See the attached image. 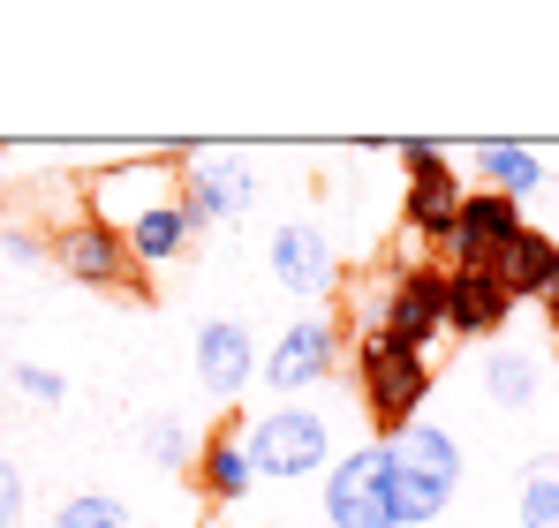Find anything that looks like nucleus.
Masks as SVG:
<instances>
[{
  "mask_svg": "<svg viewBox=\"0 0 559 528\" xmlns=\"http://www.w3.org/2000/svg\"><path fill=\"white\" fill-rule=\"evenodd\" d=\"M92 219H106L129 242V257H136L144 279L167 272L189 250V235H197V219H189V204H182L175 152L167 159H121V167L92 175Z\"/></svg>",
  "mask_w": 559,
  "mask_h": 528,
  "instance_id": "nucleus-1",
  "label": "nucleus"
},
{
  "mask_svg": "<svg viewBox=\"0 0 559 528\" xmlns=\"http://www.w3.org/2000/svg\"><path fill=\"white\" fill-rule=\"evenodd\" d=\"M439 370H431V348H408L393 333H364L356 340V393L371 408L378 439H401L408 423H424V400H431Z\"/></svg>",
  "mask_w": 559,
  "mask_h": 528,
  "instance_id": "nucleus-2",
  "label": "nucleus"
},
{
  "mask_svg": "<svg viewBox=\"0 0 559 528\" xmlns=\"http://www.w3.org/2000/svg\"><path fill=\"white\" fill-rule=\"evenodd\" d=\"M393 445V514L401 528H431L447 506H454V491H462V445L454 431H439V423H408Z\"/></svg>",
  "mask_w": 559,
  "mask_h": 528,
  "instance_id": "nucleus-3",
  "label": "nucleus"
},
{
  "mask_svg": "<svg viewBox=\"0 0 559 528\" xmlns=\"http://www.w3.org/2000/svg\"><path fill=\"white\" fill-rule=\"evenodd\" d=\"M250 460L258 476L273 483H302V476H325L341 453H333V416H318L310 400H280L250 423Z\"/></svg>",
  "mask_w": 559,
  "mask_h": 528,
  "instance_id": "nucleus-4",
  "label": "nucleus"
},
{
  "mask_svg": "<svg viewBox=\"0 0 559 528\" xmlns=\"http://www.w3.org/2000/svg\"><path fill=\"white\" fill-rule=\"evenodd\" d=\"M364 302H371V333H393L408 348H431L447 333V264H431V257L393 264Z\"/></svg>",
  "mask_w": 559,
  "mask_h": 528,
  "instance_id": "nucleus-5",
  "label": "nucleus"
},
{
  "mask_svg": "<svg viewBox=\"0 0 559 528\" xmlns=\"http://www.w3.org/2000/svg\"><path fill=\"white\" fill-rule=\"evenodd\" d=\"M318 506H325V528H401V514H393V445L371 439L356 453H341L325 468Z\"/></svg>",
  "mask_w": 559,
  "mask_h": 528,
  "instance_id": "nucleus-6",
  "label": "nucleus"
},
{
  "mask_svg": "<svg viewBox=\"0 0 559 528\" xmlns=\"http://www.w3.org/2000/svg\"><path fill=\"white\" fill-rule=\"evenodd\" d=\"M401 159V227L416 235V242H431V250H447L454 242V219H462V175H454V159L439 152V144H401L393 152Z\"/></svg>",
  "mask_w": 559,
  "mask_h": 528,
  "instance_id": "nucleus-7",
  "label": "nucleus"
},
{
  "mask_svg": "<svg viewBox=\"0 0 559 528\" xmlns=\"http://www.w3.org/2000/svg\"><path fill=\"white\" fill-rule=\"evenodd\" d=\"M53 264L76 287H98V295H144V272L129 257V242L106 219H92V212H76L69 227H53Z\"/></svg>",
  "mask_w": 559,
  "mask_h": 528,
  "instance_id": "nucleus-8",
  "label": "nucleus"
},
{
  "mask_svg": "<svg viewBox=\"0 0 559 528\" xmlns=\"http://www.w3.org/2000/svg\"><path fill=\"white\" fill-rule=\"evenodd\" d=\"M175 175H182V204L197 227H227L258 204V175L235 152H175Z\"/></svg>",
  "mask_w": 559,
  "mask_h": 528,
  "instance_id": "nucleus-9",
  "label": "nucleus"
},
{
  "mask_svg": "<svg viewBox=\"0 0 559 528\" xmlns=\"http://www.w3.org/2000/svg\"><path fill=\"white\" fill-rule=\"evenodd\" d=\"M265 272H273L280 295H295V302H325L341 287V264H333V242H325L318 219H280L273 242H265Z\"/></svg>",
  "mask_w": 559,
  "mask_h": 528,
  "instance_id": "nucleus-10",
  "label": "nucleus"
},
{
  "mask_svg": "<svg viewBox=\"0 0 559 528\" xmlns=\"http://www.w3.org/2000/svg\"><path fill=\"white\" fill-rule=\"evenodd\" d=\"M341 370V333H333V317H295L287 333H280L273 348H265V385H273L280 400H302L310 385H325Z\"/></svg>",
  "mask_w": 559,
  "mask_h": 528,
  "instance_id": "nucleus-11",
  "label": "nucleus"
},
{
  "mask_svg": "<svg viewBox=\"0 0 559 528\" xmlns=\"http://www.w3.org/2000/svg\"><path fill=\"white\" fill-rule=\"evenodd\" d=\"M189 355H197V385L212 393V400H242V385L265 370V355H258V340H250V325L242 317H204L197 325V340H189Z\"/></svg>",
  "mask_w": 559,
  "mask_h": 528,
  "instance_id": "nucleus-12",
  "label": "nucleus"
},
{
  "mask_svg": "<svg viewBox=\"0 0 559 528\" xmlns=\"http://www.w3.org/2000/svg\"><path fill=\"white\" fill-rule=\"evenodd\" d=\"M522 204L499 196V189H468L462 196V219H454V242H447V272H484L514 235H522Z\"/></svg>",
  "mask_w": 559,
  "mask_h": 528,
  "instance_id": "nucleus-13",
  "label": "nucleus"
},
{
  "mask_svg": "<svg viewBox=\"0 0 559 528\" xmlns=\"http://www.w3.org/2000/svg\"><path fill=\"white\" fill-rule=\"evenodd\" d=\"M197 491H204V506H242L250 491H258V460H250V431L242 423H212V439L197 453Z\"/></svg>",
  "mask_w": 559,
  "mask_h": 528,
  "instance_id": "nucleus-14",
  "label": "nucleus"
},
{
  "mask_svg": "<svg viewBox=\"0 0 559 528\" xmlns=\"http://www.w3.org/2000/svg\"><path fill=\"white\" fill-rule=\"evenodd\" d=\"M514 310H522V302H514L491 272H447V333H454V340H468V348H476V340H499Z\"/></svg>",
  "mask_w": 559,
  "mask_h": 528,
  "instance_id": "nucleus-15",
  "label": "nucleus"
},
{
  "mask_svg": "<svg viewBox=\"0 0 559 528\" xmlns=\"http://www.w3.org/2000/svg\"><path fill=\"white\" fill-rule=\"evenodd\" d=\"M484 272H491V279H499L514 302H545V295L559 287V235H545V227H522V235H514L499 257L484 264Z\"/></svg>",
  "mask_w": 559,
  "mask_h": 528,
  "instance_id": "nucleus-16",
  "label": "nucleus"
},
{
  "mask_svg": "<svg viewBox=\"0 0 559 528\" xmlns=\"http://www.w3.org/2000/svg\"><path fill=\"white\" fill-rule=\"evenodd\" d=\"M484 400L499 408V416H522V408H537L545 400V355L522 348V340H499V348L484 355Z\"/></svg>",
  "mask_w": 559,
  "mask_h": 528,
  "instance_id": "nucleus-17",
  "label": "nucleus"
},
{
  "mask_svg": "<svg viewBox=\"0 0 559 528\" xmlns=\"http://www.w3.org/2000/svg\"><path fill=\"white\" fill-rule=\"evenodd\" d=\"M552 181V167L530 152V144H476V189H499V196H537Z\"/></svg>",
  "mask_w": 559,
  "mask_h": 528,
  "instance_id": "nucleus-18",
  "label": "nucleus"
},
{
  "mask_svg": "<svg viewBox=\"0 0 559 528\" xmlns=\"http://www.w3.org/2000/svg\"><path fill=\"white\" fill-rule=\"evenodd\" d=\"M514 528H559V453L522 468V483H514Z\"/></svg>",
  "mask_w": 559,
  "mask_h": 528,
  "instance_id": "nucleus-19",
  "label": "nucleus"
},
{
  "mask_svg": "<svg viewBox=\"0 0 559 528\" xmlns=\"http://www.w3.org/2000/svg\"><path fill=\"white\" fill-rule=\"evenodd\" d=\"M197 453H204V445L189 439L182 408H152V416H144V460H152V468H197Z\"/></svg>",
  "mask_w": 559,
  "mask_h": 528,
  "instance_id": "nucleus-20",
  "label": "nucleus"
},
{
  "mask_svg": "<svg viewBox=\"0 0 559 528\" xmlns=\"http://www.w3.org/2000/svg\"><path fill=\"white\" fill-rule=\"evenodd\" d=\"M46 528H136V514H129L114 491H76V499L53 506V521H46Z\"/></svg>",
  "mask_w": 559,
  "mask_h": 528,
  "instance_id": "nucleus-21",
  "label": "nucleus"
},
{
  "mask_svg": "<svg viewBox=\"0 0 559 528\" xmlns=\"http://www.w3.org/2000/svg\"><path fill=\"white\" fill-rule=\"evenodd\" d=\"M8 377H15V393H23V400H38V408H61V400H69V377H61V370H46V362H15Z\"/></svg>",
  "mask_w": 559,
  "mask_h": 528,
  "instance_id": "nucleus-22",
  "label": "nucleus"
},
{
  "mask_svg": "<svg viewBox=\"0 0 559 528\" xmlns=\"http://www.w3.org/2000/svg\"><path fill=\"white\" fill-rule=\"evenodd\" d=\"M23 521V468L0 453V528H15Z\"/></svg>",
  "mask_w": 559,
  "mask_h": 528,
  "instance_id": "nucleus-23",
  "label": "nucleus"
},
{
  "mask_svg": "<svg viewBox=\"0 0 559 528\" xmlns=\"http://www.w3.org/2000/svg\"><path fill=\"white\" fill-rule=\"evenodd\" d=\"M0 250H8L15 264H38V257H53V242H38V235H23V227H8V235H0Z\"/></svg>",
  "mask_w": 559,
  "mask_h": 528,
  "instance_id": "nucleus-24",
  "label": "nucleus"
},
{
  "mask_svg": "<svg viewBox=\"0 0 559 528\" xmlns=\"http://www.w3.org/2000/svg\"><path fill=\"white\" fill-rule=\"evenodd\" d=\"M545 317H552V340H559V287L545 295Z\"/></svg>",
  "mask_w": 559,
  "mask_h": 528,
  "instance_id": "nucleus-25",
  "label": "nucleus"
}]
</instances>
